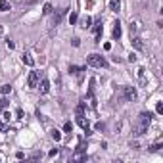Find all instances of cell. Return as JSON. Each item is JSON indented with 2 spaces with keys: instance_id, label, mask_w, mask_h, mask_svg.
<instances>
[{
  "instance_id": "cell-1",
  "label": "cell",
  "mask_w": 163,
  "mask_h": 163,
  "mask_svg": "<svg viewBox=\"0 0 163 163\" xmlns=\"http://www.w3.org/2000/svg\"><path fill=\"white\" fill-rule=\"evenodd\" d=\"M150 123H152V113H140L138 115V119H136V123H134V127H132V134L134 136H140V134H144L146 130H148V127H150Z\"/></svg>"
},
{
  "instance_id": "cell-2",
  "label": "cell",
  "mask_w": 163,
  "mask_h": 163,
  "mask_svg": "<svg viewBox=\"0 0 163 163\" xmlns=\"http://www.w3.org/2000/svg\"><path fill=\"white\" fill-rule=\"evenodd\" d=\"M86 63L92 65V67H106V60H104V56H100V54H90V56H86Z\"/></svg>"
},
{
  "instance_id": "cell-3",
  "label": "cell",
  "mask_w": 163,
  "mask_h": 163,
  "mask_svg": "<svg viewBox=\"0 0 163 163\" xmlns=\"http://www.w3.org/2000/svg\"><path fill=\"white\" fill-rule=\"evenodd\" d=\"M123 98L125 100H129V102H132V100H136V90L134 86H123Z\"/></svg>"
},
{
  "instance_id": "cell-4",
  "label": "cell",
  "mask_w": 163,
  "mask_h": 163,
  "mask_svg": "<svg viewBox=\"0 0 163 163\" xmlns=\"http://www.w3.org/2000/svg\"><path fill=\"white\" fill-rule=\"evenodd\" d=\"M38 77H40V75H38V71H31V73H29V79H27L29 86H33V88H35V86L38 84Z\"/></svg>"
},
{
  "instance_id": "cell-5",
  "label": "cell",
  "mask_w": 163,
  "mask_h": 163,
  "mask_svg": "<svg viewBox=\"0 0 163 163\" xmlns=\"http://www.w3.org/2000/svg\"><path fill=\"white\" fill-rule=\"evenodd\" d=\"M37 86H38V90H40V94H46L48 90H50V81H48V79H42L40 84H37Z\"/></svg>"
},
{
  "instance_id": "cell-6",
  "label": "cell",
  "mask_w": 163,
  "mask_h": 163,
  "mask_svg": "<svg viewBox=\"0 0 163 163\" xmlns=\"http://www.w3.org/2000/svg\"><path fill=\"white\" fill-rule=\"evenodd\" d=\"M63 14H65V10H60L58 14H54V17H52V25H58L61 21V17H63Z\"/></svg>"
},
{
  "instance_id": "cell-7",
  "label": "cell",
  "mask_w": 163,
  "mask_h": 163,
  "mask_svg": "<svg viewBox=\"0 0 163 163\" xmlns=\"http://www.w3.org/2000/svg\"><path fill=\"white\" fill-rule=\"evenodd\" d=\"M109 10L111 12H119L121 10V2L119 0H109Z\"/></svg>"
},
{
  "instance_id": "cell-8",
  "label": "cell",
  "mask_w": 163,
  "mask_h": 163,
  "mask_svg": "<svg viewBox=\"0 0 163 163\" xmlns=\"http://www.w3.org/2000/svg\"><path fill=\"white\" fill-rule=\"evenodd\" d=\"M94 37H96V42H100V37H102V23L94 25Z\"/></svg>"
},
{
  "instance_id": "cell-9",
  "label": "cell",
  "mask_w": 163,
  "mask_h": 163,
  "mask_svg": "<svg viewBox=\"0 0 163 163\" xmlns=\"http://www.w3.org/2000/svg\"><path fill=\"white\" fill-rule=\"evenodd\" d=\"M90 25H92V19H90L88 15L81 19V27H83V29H90Z\"/></svg>"
},
{
  "instance_id": "cell-10",
  "label": "cell",
  "mask_w": 163,
  "mask_h": 163,
  "mask_svg": "<svg viewBox=\"0 0 163 163\" xmlns=\"http://www.w3.org/2000/svg\"><path fill=\"white\" fill-rule=\"evenodd\" d=\"M121 37V23L115 21V27H113V38H119Z\"/></svg>"
},
{
  "instance_id": "cell-11",
  "label": "cell",
  "mask_w": 163,
  "mask_h": 163,
  "mask_svg": "<svg viewBox=\"0 0 163 163\" xmlns=\"http://www.w3.org/2000/svg\"><path fill=\"white\" fill-rule=\"evenodd\" d=\"M10 8H12V6H10L8 0H0V12H8Z\"/></svg>"
},
{
  "instance_id": "cell-12",
  "label": "cell",
  "mask_w": 163,
  "mask_h": 163,
  "mask_svg": "<svg viewBox=\"0 0 163 163\" xmlns=\"http://www.w3.org/2000/svg\"><path fill=\"white\" fill-rule=\"evenodd\" d=\"M132 44H134L138 50H142V48H144V44H142V38H140V37H134V38H132Z\"/></svg>"
},
{
  "instance_id": "cell-13",
  "label": "cell",
  "mask_w": 163,
  "mask_h": 163,
  "mask_svg": "<svg viewBox=\"0 0 163 163\" xmlns=\"http://www.w3.org/2000/svg\"><path fill=\"white\" fill-rule=\"evenodd\" d=\"M23 63L29 65V67H33V58H31V54H23Z\"/></svg>"
},
{
  "instance_id": "cell-14",
  "label": "cell",
  "mask_w": 163,
  "mask_h": 163,
  "mask_svg": "<svg viewBox=\"0 0 163 163\" xmlns=\"http://www.w3.org/2000/svg\"><path fill=\"white\" fill-rule=\"evenodd\" d=\"M50 136H52L54 140H56V142H60V140H61V132H60V130H56V129H54V130L50 132Z\"/></svg>"
},
{
  "instance_id": "cell-15",
  "label": "cell",
  "mask_w": 163,
  "mask_h": 163,
  "mask_svg": "<svg viewBox=\"0 0 163 163\" xmlns=\"http://www.w3.org/2000/svg\"><path fill=\"white\" fill-rule=\"evenodd\" d=\"M0 92L2 94H10L12 92V86H10V84H2V86H0Z\"/></svg>"
},
{
  "instance_id": "cell-16",
  "label": "cell",
  "mask_w": 163,
  "mask_h": 163,
  "mask_svg": "<svg viewBox=\"0 0 163 163\" xmlns=\"http://www.w3.org/2000/svg\"><path fill=\"white\" fill-rule=\"evenodd\" d=\"M42 14H44V15H50V14H52V4H44V8H42Z\"/></svg>"
},
{
  "instance_id": "cell-17",
  "label": "cell",
  "mask_w": 163,
  "mask_h": 163,
  "mask_svg": "<svg viewBox=\"0 0 163 163\" xmlns=\"http://www.w3.org/2000/svg\"><path fill=\"white\" fill-rule=\"evenodd\" d=\"M8 100H6V98H0V111H4V109H6V107H8Z\"/></svg>"
},
{
  "instance_id": "cell-18",
  "label": "cell",
  "mask_w": 163,
  "mask_h": 163,
  "mask_svg": "<svg viewBox=\"0 0 163 163\" xmlns=\"http://www.w3.org/2000/svg\"><path fill=\"white\" fill-rule=\"evenodd\" d=\"M84 107H86V106H84V102H81L79 106H77V115H83V113H84Z\"/></svg>"
},
{
  "instance_id": "cell-19",
  "label": "cell",
  "mask_w": 163,
  "mask_h": 163,
  "mask_svg": "<svg viewBox=\"0 0 163 163\" xmlns=\"http://www.w3.org/2000/svg\"><path fill=\"white\" fill-rule=\"evenodd\" d=\"M81 67H75V65H69V73H73V75H77V73H81Z\"/></svg>"
},
{
  "instance_id": "cell-20",
  "label": "cell",
  "mask_w": 163,
  "mask_h": 163,
  "mask_svg": "<svg viewBox=\"0 0 163 163\" xmlns=\"http://www.w3.org/2000/svg\"><path fill=\"white\" fill-rule=\"evenodd\" d=\"M77 17H79V15H77V12H71V15H69V23L73 25L75 21H77Z\"/></svg>"
},
{
  "instance_id": "cell-21",
  "label": "cell",
  "mask_w": 163,
  "mask_h": 163,
  "mask_svg": "<svg viewBox=\"0 0 163 163\" xmlns=\"http://www.w3.org/2000/svg\"><path fill=\"white\" fill-rule=\"evenodd\" d=\"M63 130H65V132H71V130H73V125H71V123H65V125H63Z\"/></svg>"
},
{
  "instance_id": "cell-22",
  "label": "cell",
  "mask_w": 163,
  "mask_h": 163,
  "mask_svg": "<svg viewBox=\"0 0 163 163\" xmlns=\"http://www.w3.org/2000/svg\"><path fill=\"white\" fill-rule=\"evenodd\" d=\"M159 150H161V144L157 142V144H154L152 148H150V152H159Z\"/></svg>"
},
{
  "instance_id": "cell-23",
  "label": "cell",
  "mask_w": 163,
  "mask_h": 163,
  "mask_svg": "<svg viewBox=\"0 0 163 163\" xmlns=\"http://www.w3.org/2000/svg\"><path fill=\"white\" fill-rule=\"evenodd\" d=\"M155 111H157L159 115L163 113V104H161V102H157V106H155Z\"/></svg>"
},
{
  "instance_id": "cell-24",
  "label": "cell",
  "mask_w": 163,
  "mask_h": 163,
  "mask_svg": "<svg viewBox=\"0 0 163 163\" xmlns=\"http://www.w3.org/2000/svg\"><path fill=\"white\" fill-rule=\"evenodd\" d=\"M54 155H58V148H54V150L48 152V157H54Z\"/></svg>"
},
{
  "instance_id": "cell-25",
  "label": "cell",
  "mask_w": 163,
  "mask_h": 163,
  "mask_svg": "<svg viewBox=\"0 0 163 163\" xmlns=\"http://www.w3.org/2000/svg\"><path fill=\"white\" fill-rule=\"evenodd\" d=\"M129 61H130V63L136 61V54H134V52H130V54H129Z\"/></svg>"
},
{
  "instance_id": "cell-26",
  "label": "cell",
  "mask_w": 163,
  "mask_h": 163,
  "mask_svg": "<svg viewBox=\"0 0 163 163\" xmlns=\"http://www.w3.org/2000/svg\"><path fill=\"white\" fill-rule=\"evenodd\" d=\"M96 130H104V123H96Z\"/></svg>"
},
{
  "instance_id": "cell-27",
  "label": "cell",
  "mask_w": 163,
  "mask_h": 163,
  "mask_svg": "<svg viewBox=\"0 0 163 163\" xmlns=\"http://www.w3.org/2000/svg\"><path fill=\"white\" fill-rule=\"evenodd\" d=\"M6 46H8V48H14L15 44H14V42H12V40H6Z\"/></svg>"
},
{
  "instance_id": "cell-28",
  "label": "cell",
  "mask_w": 163,
  "mask_h": 163,
  "mask_svg": "<svg viewBox=\"0 0 163 163\" xmlns=\"http://www.w3.org/2000/svg\"><path fill=\"white\" fill-rule=\"evenodd\" d=\"M0 130H6V123L4 121H0Z\"/></svg>"
}]
</instances>
